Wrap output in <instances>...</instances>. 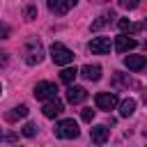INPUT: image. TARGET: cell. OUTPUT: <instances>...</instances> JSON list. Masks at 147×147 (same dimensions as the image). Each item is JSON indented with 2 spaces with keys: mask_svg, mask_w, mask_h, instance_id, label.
<instances>
[{
  "mask_svg": "<svg viewBox=\"0 0 147 147\" xmlns=\"http://www.w3.org/2000/svg\"><path fill=\"white\" fill-rule=\"evenodd\" d=\"M23 55H25V62L30 64V67H34V64H39L41 60H44V46H41V41L39 39H28L25 41V51H23Z\"/></svg>",
  "mask_w": 147,
  "mask_h": 147,
  "instance_id": "1",
  "label": "cell"
},
{
  "mask_svg": "<svg viewBox=\"0 0 147 147\" xmlns=\"http://www.w3.org/2000/svg\"><path fill=\"white\" fill-rule=\"evenodd\" d=\"M51 60H53L55 64H60V67L71 64V62H74V51H69L64 44L55 41V44L51 46Z\"/></svg>",
  "mask_w": 147,
  "mask_h": 147,
  "instance_id": "2",
  "label": "cell"
},
{
  "mask_svg": "<svg viewBox=\"0 0 147 147\" xmlns=\"http://www.w3.org/2000/svg\"><path fill=\"white\" fill-rule=\"evenodd\" d=\"M55 136L62 138V140H74V138L80 136V129L74 119H62V122L55 124Z\"/></svg>",
  "mask_w": 147,
  "mask_h": 147,
  "instance_id": "3",
  "label": "cell"
},
{
  "mask_svg": "<svg viewBox=\"0 0 147 147\" xmlns=\"http://www.w3.org/2000/svg\"><path fill=\"white\" fill-rule=\"evenodd\" d=\"M55 94H57L55 83L41 80V83H37V85H34V96H37L39 101H51V99H55Z\"/></svg>",
  "mask_w": 147,
  "mask_h": 147,
  "instance_id": "4",
  "label": "cell"
},
{
  "mask_svg": "<svg viewBox=\"0 0 147 147\" xmlns=\"http://www.w3.org/2000/svg\"><path fill=\"white\" fill-rule=\"evenodd\" d=\"M94 103L99 110H113L117 106V94L115 92H99L94 96Z\"/></svg>",
  "mask_w": 147,
  "mask_h": 147,
  "instance_id": "5",
  "label": "cell"
},
{
  "mask_svg": "<svg viewBox=\"0 0 147 147\" xmlns=\"http://www.w3.org/2000/svg\"><path fill=\"white\" fill-rule=\"evenodd\" d=\"M138 46V41L133 39V37H129V34H117L115 37V51L117 53H129V51H133Z\"/></svg>",
  "mask_w": 147,
  "mask_h": 147,
  "instance_id": "6",
  "label": "cell"
},
{
  "mask_svg": "<svg viewBox=\"0 0 147 147\" xmlns=\"http://www.w3.org/2000/svg\"><path fill=\"white\" fill-rule=\"evenodd\" d=\"M108 136H110V129H108L106 124H96V126L90 129V138H92L94 145H106Z\"/></svg>",
  "mask_w": 147,
  "mask_h": 147,
  "instance_id": "7",
  "label": "cell"
},
{
  "mask_svg": "<svg viewBox=\"0 0 147 147\" xmlns=\"http://www.w3.org/2000/svg\"><path fill=\"white\" fill-rule=\"evenodd\" d=\"M90 51H92L94 55H106V53H110V39H108V37H94V39L90 41Z\"/></svg>",
  "mask_w": 147,
  "mask_h": 147,
  "instance_id": "8",
  "label": "cell"
},
{
  "mask_svg": "<svg viewBox=\"0 0 147 147\" xmlns=\"http://www.w3.org/2000/svg\"><path fill=\"white\" fill-rule=\"evenodd\" d=\"M87 99V90L85 87H78V85H69L67 87V101L69 103H83Z\"/></svg>",
  "mask_w": 147,
  "mask_h": 147,
  "instance_id": "9",
  "label": "cell"
},
{
  "mask_svg": "<svg viewBox=\"0 0 147 147\" xmlns=\"http://www.w3.org/2000/svg\"><path fill=\"white\" fill-rule=\"evenodd\" d=\"M64 110V103L60 101V99H51V101H46L44 103V117H48V119H53V117H57L60 113Z\"/></svg>",
  "mask_w": 147,
  "mask_h": 147,
  "instance_id": "10",
  "label": "cell"
},
{
  "mask_svg": "<svg viewBox=\"0 0 147 147\" xmlns=\"http://www.w3.org/2000/svg\"><path fill=\"white\" fill-rule=\"evenodd\" d=\"M76 5V0H48V9L53 11V14H67L71 7Z\"/></svg>",
  "mask_w": 147,
  "mask_h": 147,
  "instance_id": "11",
  "label": "cell"
},
{
  "mask_svg": "<svg viewBox=\"0 0 147 147\" xmlns=\"http://www.w3.org/2000/svg\"><path fill=\"white\" fill-rule=\"evenodd\" d=\"M124 64H126V69H131V71H140V69H145L147 60H145V55H126V57H124Z\"/></svg>",
  "mask_w": 147,
  "mask_h": 147,
  "instance_id": "12",
  "label": "cell"
},
{
  "mask_svg": "<svg viewBox=\"0 0 147 147\" xmlns=\"http://www.w3.org/2000/svg\"><path fill=\"white\" fill-rule=\"evenodd\" d=\"M78 76H83L85 80H99V78H101V67H99V64H85V67L78 71Z\"/></svg>",
  "mask_w": 147,
  "mask_h": 147,
  "instance_id": "13",
  "label": "cell"
},
{
  "mask_svg": "<svg viewBox=\"0 0 147 147\" xmlns=\"http://www.w3.org/2000/svg\"><path fill=\"white\" fill-rule=\"evenodd\" d=\"M117 28L122 32H142V23H131V18H119L117 21Z\"/></svg>",
  "mask_w": 147,
  "mask_h": 147,
  "instance_id": "14",
  "label": "cell"
},
{
  "mask_svg": "<svg viewBox=\"0 0 147 147\" xmlns=\"http://www.w3.org/2000/svg\"><path fill=\"white\" fill-rule=\"evenodd\" d=\"M25 115H28V106H23V103H21V106L11 108V110H9L5 117H7V122H16V119H23Z\"/></svg>",
  "mask_w": 147,
  "mask_h": 147,
  "instance_id": "15",
  "label": "cell"
},
{
  "mask_svg": "<svg viewBox=\"0 0 147 147\" xmlns=\"http://www.w3.org/2000/svg\"><path fill=\"white\" fill-rule=\"evenodd\" d=\"M136 113V99H124L119 103V115L122 117H131Z\"/></svg>",
  "mask_w": 147,
  "mask_h": 147,
  "instance_id": "16",
  "label": "cell"
},
{
  "mask_svg": "<svg viewBox=\"0 0 147 147\" xmlns=\"http://www.w3.org/2000/svg\"><path fill=\"white\" fill-rule=\"evenodd\" d=\"M76 76H78V69H74V67H67V69L60 71V80L67 83V85H71V83L76 80Z\"/></svg>",
  "mask_w": 147,
  "mask_h": 147,
  "instance_id": "17",
  "label": "cell"
},
{
  "mask_svg": "<svg viewBox=\"0 0 147 147\" xmlns=\"http://www.w3.org/2000/svg\"><path fill=\"white\" fill-rule=\"evenodd\" d=\"M110 18H115V14H113V11H110V14H103V16H99V18L92 23V30H94V32H96V30H101L103 25H108V23H110Z\"/></svg>",
  "mask_w": 147,
  "mask_h": 147,
  "instance_id": "18",
  "label": "cell"
},
{
  "mask_svg": "<svg viewBox=\"0 0 147 147\" xmlns=\"http://www.w3.org/2000/svg\"><path fill=\"white\" fill-rule=\"evenodd\" d=\"M21 133L25 136V138H34L37 136V124H32V122H28L23 129H21Z\"/></svg>",
  "mask_w": 147,
  "mask_h": 147,
  "instance_id": "19",
  "label": "cell"
},
{
  "mask_svg": "<svg viewBox=\"0 0 147 147\" xmlns=\"http://www.w3.org/2000/svg\"><path fill=\"white\" fill-rule=\"evenodd\" d=\"M94 113H96V110H92V108H83V110H80V119H83V122H92V119H94Z\"/></svg>",
  "mask_w": 147,
  "mask_h": 147,
  "instance_id": "20",
  "label": "cell"
},
{
  "mask_svg": "<svg viewBox=\"0 0 147 147\" xmlns=\"http://www.w3.org/2000/svg\"><path fill=\"white\" fill-rule=\"evenodd\" d=\"M9 34H11V28L7 23H0V39H9Z\"/></svg>",
  "mask_w": 147,
  "mask_h": 147,
  "instance_id": "21",
  "label": "cell"
},
{
  "mask_svg": "<svg viewBox=\"0 0 147 147\" xmlns=\"http://www.w3.org/2000/svg\"><path fill=\"white\" fill-rule=\"evenodd\" d=\"M34 16H37V7H34V5H28V7H25V18L32 21Z\"/></svg>",
  "mask_w": 147,
  "mask_h": 147,
  "instance_id": "22",
  "label": "cell"
},
{
  "mask_svg": "<svg viewBox=\"0 0 147 147\" xmlns=\"http://www.w3.org/2000/svg\"><path fill=\"white\" fill-rule=\"evenodd\" d=\"M122 7H126V9H136V7H138V2H136V0H133V2L124 0V2H122Z\"/></svg>",
  "mask_w": 147,
  "mask_h": 147,
  "instance_id": "23",
  "label": "cell"
},
{
  "mask_svg": "<svg viewBox=\"0 0 147 147\" xmlns=\"http://www.w3.org/2000/svg\"><path fill=\"white\" fill-rule=\"evenodd\" d=\"M0 138H2V129H0Z\"/></svg>",
  "mask_w": 147,
  "mask_h": 147,
  "instance_id": "24",
  "label": "cell"
},
{
  "mask_svg": "<svg viewBox=\"0 0 147 147\" xmlns=\"http://www.w3.org/2000/svg\"><path fill=\"white\" fill-rule=\"evenodd\" d=\"M0 94H2V87H0Z\"/></svg>",
  "mask_w": 147,
  "mask_h": 147,
  "instance_id": "25",
  "label": "cell"
}]
</instances>
